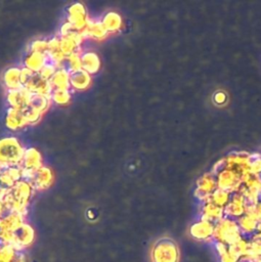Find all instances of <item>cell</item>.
I'll use <instances>...</instances> for the list:
<instances>
[{
    "mask_svg": "<svg viewBox=\"0 0 261 262\" xmlns=\"http://www.w3.org/2000/svg\"><path fill=\"white\" fill-rule=\"evenodd\" d=\"M34 191L33 186L28 180L20 179L1 200L9 212L21 213L29 204Z\"/></svg>",
    "mask_w": 261,
    "mask_h": 262,
    "instance_id": "obj_1",
    "label": "cell"
},
{
    "mask_svg": "<svg viewBox=\"0 0 261 262\" xmlns=\"http://www.w3.org/2000/svg\"><path fill=\"white\" fill-rule=\"evenodd\" d=\"M24 152L25 147L15 136L0 138V166L3 169L19 166Z\"/></svg>",
    "mask_w": 261,
    "mask_h": 262,
    "instance_id": "obj_2",
    "label": "cell"
},
{
    "mask_svg": "<svg viewBox=\"0 0 261 262\" xmlns=\"http://www.w3.org/2000/svg\"><path fill=\"white\" fill-rule=\"evenodd\" d=\"M243 237L244 236L241 233L237 222L234 219L224 216L221 220L214 224V242H221L227 246H230Z\"/></svg>",
    "mask_w": 261,
    "mask_h": 262,
    "instance_id": "obj_3",
    "label": "cell"
},
{
    "mask_svg": "<svg viewBox=\"0 0 261 262\" xmlns=\"http://www.w3.org/2000/svg\"><path fill=\"white\" fill-rule=\"evenodd\" d=\"M179 248L172 238L163 237L154 245L151 250L153 262H179Z\"/></svg>",
    "mask_w": 261,
    "mask_h": 262,
    "instance_id": "obj_4",
    "label": "cell"
},
{
    "mask_svg": "<svg viewBox=\"0 0 261 262\" xmlns=\"http://www.w3.org/2000/svg\"><path fill=\"white\" fill-rule=\"evenodd\" d=\"M43 164L42 154L36 147H27L25 148L24 157L19 165L23 172V179H28L34 172L40 169Z\"/></svg>",
    "mask_w": 261,
    "mask_h": 262,
    "instance_id": "obj_5",
    "label": "cell"
},
{
    "mask_svg": "<svg viewBox=\"0 0 261 262\" xmlns=\"http://www.w3.org/2000/svg\"><path fill=\"white\" fill-rule=\"evenodd\" d=\"M89 17L87 14L86 7L81 2H75L71 4L68 8V19L67 21L71 24L72 28L80 33H83L86 29Z\"/></svg>",
    "mask_w": 261,
    "mask_h": 262,
    "instance_id": "obj_6",
    "label": "cell"
},
{
    "mask_svg": "<svg viewBox=\"0 0 261 262\" xmlns=\"http://www.w3.org/2000/svg\"><path fill=\"white\" fill-rule=\"evenodd\" d=\"M34 190L43 191L51 187L54 182V173L52 169L46 165L42 166L36 172H34L28 179Z\"/></svg>",
    "mask_w": 261,
    "mask_h": 262,
    "instance_id": "obj_7",
    "label": "cell"
},
{
    "mask_svg": "<svg viewBox=\"0 0 261 262\" xmlns=\"http://www.w3.org/2000/svg\"><path fill=\"white\" fill-rule=\"evenodd\" d=\"M217 189L216 176L210 173H205L197 181V187L194 190V196L203 202L207 203L210 199V195Z\"/></svg>",
    "mask_w": 261,
    "mask_h": 262,
    "instance_id": "obj_8",
    "label": "cell"
},
{
    "mask_svg": "<svg viewBox=\"0 0 261 262\" xmlns=\"http://www.w3.org/2000/svg\"><path fill=\"white\" fill-rule=\"evenodd\" d=\"M217 188L228 191L229 193L236 192L242 185L241 176L232 170L223 169L216 175Z\"/></svg>",
    "mask_w": 261,
    "mask_h": 262,
    "instance_id": "obj_9",
    "label": "cell"
},
{
    "mask_svg": "<svg viewBox=\"0 0 261 262\" xmlns=\"http://www.w3.org/2000/svg\"><path fill=\"white\" fill-rule=\"evenodd\" d=\"M189 235L198 241V242H205V243H212L213 234H214V224L205 220L199 219L194 223H192L189 227Z\"/></svg>",
    "mask_w": 261,
    "mask_h": 262,
    "instance_id": "obj_10",
    "label": "cell"
},
{
    "mask_svg": "<svg viewBox=\"0 0 261 262\" xmlns=\"http://www.w3.org/2000/svg\"><path fill=\"white\" fill-rule=\"evenodd\" d=\"M224 216L231 219H238L246 213V199L240 192H233L230 195L228 204L223 208Z\"/></svg>",
    "mask_w": 261,
    "mask_h": 262,
    "instance_id": "obj_11",
    "label": "cell"
},
{
    "mask_svg": "<svg viewBox=\"0 0 261 262\" xmlns=\"http://www.w3.org/2000/svg\"><path fill=\"white\" fill-rule=\"evenodd\" d=\"M32 93L25 87L17 90L6 91V100L9 107L25 111L30 104Z\"/></svg>",
    "mask_w": 261,
    "mask_h": 262,
    "instance_id": "obj_12",
    "label": "cell"
},
{
    "mask_svg": "<svg viewBox=\"0 0 261 262\" xmlns=\"http://www.w3.org/2000/svg\"><path fill=\"white\" fill-rule=\"evenodd\" d=\"M5 126L11 131H17L24 129L30 125L25 112L16 108L9 107L5 115Z\"/></svg>",
    "mask_w": 261,
    "mask_h": 262,
    "instance_id": "obj_13",
    "label": "cell"
},
{
    "mask_svg": "<svg viewBox=\"0 0 261 262\" xmlns=\"http://www.w3.org/2000/svg\"><path fill=\"white\" fill-rule=\"evenodd\" d=\"M24 87L32 94H41L45 96H50L53 91L49 81L41 78L38 73H35L33 77L24 85Z\"/></svg>",
    "mask_w": 261,
    "mask_h": 262,
    "instance_id": "obj_14",
    "label": "cell"
},
{
    "mask_svg": "<svg viewBox=\"0 0 261 262\" xmlns=\"http://www.w3.org/2000/svg\"><path fill=\"white\" fill-rule=\"evenodd\" d=\"M21 68L19 67H9L2 74V84L6 91L17 90L23 88L20 81Z\"/></svg>",
    "mask_w": 261,
    "mask_h": 262,
    "instance_id": "obj_15",
    "label": "cell"
},
{
    "mask_svg": "<svg viewBox=\"0 0 261 262\" xmlns=\"http://www.w3.org/2000/svg\"><path fill=\"white\" fill-rule=\"evenodd\" d=\"M70 85L73 90H87L92 85V76L84 70L70 73Z\"/></svg>",
    "mask_w": 261,
    "mask_h": 262,
    "instance_id": "obj_16",
    "label": "cell"
},
{
    "mask_svg": "<svg viewBox=\"0 0 261 262\" xmlns=\"http://www.w3.org/2000/svg\"><path fill=\"white\" fill-rule=\"evenodd\" d=\"M223 217H224L223 208H221L211 202L203 203L202 209H201V215H200L201 220H205V221L215 224L219 220H221Z\"/></svg>",
    "mask_w": 261,
    "mask_h": 262,
    "instance_id": "obj_17",
    "label": "cell"
},
{
    "mask_svg": "<svg viewBox=\"0 0 261 262\" xmlns=\"http://www.w3.org/2000/svg\"><path fill=\"white\" fill-rule=\"evenodd\" d=\"M47 56L50 62L54 63L58 68L63 67V62L66 60V56L61 52L60 49V38L59 36H55L48 40V52Z\"/></svg>",
    "mask_w": 261,
    "mask_h": 262,
    "instance_id": "obj_18",
    "label": "cell"
},
{
    "mask_svg": "<svg viewBox=\"0 0 261 262\" xmlns=\"http://www.w3.org/2000/svg\"><path fill=\"white\" fill-rule=\"evenodd\" d=\"M82 70L89 73L91 76L96 74L101 68V61L98 54L92 50L81 52Z\"/></svg>",
    "mask_w": 261,
    "mask_h": 262,
    "instance_id": "obj_19",
    "label": "cell"
},
{
    "mask_svg": "<svg viewBox=\"0 0 261 262\" xmlns=\"http://www.w3.org/2000/svg\"><path fill=\"white\" fill-rule=\"evenodd\" d=\"M85 38H90L95 41H102L110 35L103 27L101 20H89L86 29L82 33Z\"/></svg>",
    "mask_w": 261,
    "mask_h": 262,
    "instance_id": "obj_20",
    "label": "cell"
},
{
    "mask_svg": "<svg viewBox=\"0 0 261 262\" xmlns=\"http://www.w3.org/2000/svg\"><path fill=\"white\" fill-rule=\"evenodd\" d=\"M100 20L108 34L118 33L123 28V18L121 14L115 10L107 11Z\"/></svg>",
    "mask_w": 261,
    "mask_h": 262,
    "instance_id": "obj_21",
    "label": "cell"
},
{
    "mask_svg": "<svg viewBox=\"0 0 261 262\" xmlns=\"http://www.w3.org/2000/svg\"><path fill=\"white\" fill-rule=\"evenodd\" d=\"M47 62H49L47 54L30 52L24 60V67L34 73H39Z\"/></svg>",
    "mask_w": 261,
    "mask_h": 262,
    "instance_id": "obj_22",
    "label": "cell"
},
{
    "mask_svg": "<svg viewBox=\"0 0 261 262\" xmlns=\"http://www.w3.org/2000/svg\"><path fill=\"white\" fill-rule=\"evenodd\" d=\"M53 90H71L70 73L64 68H58L49 81Z\"/></svg>",
    "mask_w": 261,
    "mask_h": 262,
    "instance_id": "obj_23",
    "label": "cell"
},
{
    "mask_svg": "<svg viewBox=\"0 0 261 262\" xmlns=\"http://www.w3.org/2000/svg\"><path fill=\"white\" fill-rule=\"evenodd\" d=\"M257 220H258V218L248 215V214H245L242 217H240L238 219H236L238 228L244 237L249 238L251 235H253L256 232Z\"/></svg>",
    "mask_w": 261,
    "mask_h": 262,
    "instance_id": "obj_24",
    "label": "cell"
},
{
    "mask_svg": "<svg viewBox=\"0 0 261 262\" xmlns=\"http://www.w3.org/2000/svg\"><path fill=\"white\" fill-rule=\"evenodd\" d=\"M51 103L52 101L50 96H45L41 94H32L30 104L28 107H32L44 115L50 107Z\"/></svg>",
    "mask_w": 261,
    "mask_h": 262,
    "instance_id": "obj_25",
    "label": "cell"
},
{
    "mask_svg": "<svg viewBox=\"0 0 261 262\" xmlns=\"http://www.w3.org/2000/svg\"><path fill=\"white\" fill-rule=\"evenodd\" d=\"M10 233L17 243H29L33 237V229L27 224H20Z\"/></svg>",
    "mask_w": 261,
    "mask_h": 262,
    "instance_id": "obj_26",
    "label": "cell"
},
{
    "mask_svg": "<svg viewBox=\"0 0 261 262\" xmlns=\"http://www.w3.org/2000/svg\"><path fill=\"white\" fill-rule=\"evenodd\" d=\"M230 195L231 193H229L228 191L226 190H223V189H220V188H217L211 195H210V199L208 202H211L221 208H224L229 200H230Z\"/></svg>",
    "mask_w": 261,
    "mask_h": 262,
    "instance_id": "obj_27",
    "label": "cell"
},
{
    "mask_svg": "<svg viewBox=\"0 0 261 262\" xmlns=\"http://www.w3.org/2000/svg\"><path fill=\"white\" fill-rule=\"evenodd\" d=\"M50 98L51 101L57 105H68L71 101L72 94L70 90H53Z\"/></svg>",
    "mask_w": 261,
    "mask_h": 262,
    "instance_id": "obj_28",
    "label": "cell"
},
{
    "mask_svg": "<svg viewBox=\"0 0 261 262\" xmlns=\"http://www.w3.org/2000/svg\"><path fill=\"white\" fill-rule=\"evenodd\" d=\"M64 62L67 63L66 69L69 73H74L82 70V61H81V51H77L67 56Z\"/></svg>",
    "mask_w": 261,
    "mask_h": 262,
    "instance_id": "obj_29",
    "label": "cell"
},
{
    "mask_svg": "<svg viewBox=\"0 0 261 262\" xmlns=\"http://www.w3.org/2000/svg\"><path fill=\"white\" fill-rule=\"evenodd\" d=\"M30 52H39L47 54L48 52V40L37 39L30 44Z\"/></svg>",
    "mask_w": 261,
    "mask_h": 262,
    "instance_id": "obj_30",
    "label": "cell"
},
{
    "mask_svg": "<svg viewBox=\"0 0 261 262\" xmlns=\"http://www.w3.org/2000/svg\"><path fill=\"white\" fill-rule=\"evenodd\" d=\"M58 69V67L57 66H55L54 63H52V62H47L44 67H43V69L38 73L40 76H41V78H43L44 80H46V81H50V79L53 77V75L55 74V72H56V70Z\"/></svg>",
    "mask_w": 261,
    "mask_h": 262,
    "instance_id": "obj_31",
    "label": "cell"
},
{
    "mask_svg": "<svg viewBox=\"0 0 261 262\" xmlns=\"http://www.w3.org/2000/svg\"><path fill=\"white\" fill-rule=\"evenodd\" d=\"M213 246H214L215 251H216V253H217V255L219 257H222V256H224L225 254L228 253V246L226 244H224V243L214 242Z\"/></svg>",
    "mask_w": 261,
    "mask_h": 262,
    "instance_id": "obj_32",
    "label": "cell"
},
{
    "mask_svg": "<svg viewBox=\"0 0 261 262\" xmlns=\"http://www.w3.org/2000/svg\"><path fill=\"white\" fill-rule=\"evenodd\" d=\"M34 74H35L34 72L28 70L27 68H25V67L21 68V72H20V81H21L23 87H24V85L33 77Z\"/></svg>",
    "mask_w": 261,
    "mask_h": 262,
    "instance_id": "obj_33",
    "label": "cell"
},
{
    "mask_svg": "<svg viewBox=\"0 0 261 262\" xmlns=\"http://www.w3.org/2000/svg\"><path fill=\"white\" fill-rule=\"evenodd\" d=\"M214 100L217 104H222L226 101V95L224 92L222 91H218L215 95H214Z\"/></svg>",
    "mask_w": 261,
    "mask_h": 262,
    "instance_id": "obj_34",
    "label": "cell"
},
{
    "mask_svg": "<svg viewBox=\"0 0 261 262\" xmlns=\"http://www.w3.org/2000/svg\"><path fill=\"white\" fill-rule=\"evenodd\" d=\"M219 258H220V262H240L238 259H236L235 257H233L229 253H227L224 256L219 257Z\"/></svg>",
    "mask_w": 261,
    "mask_h": 262,
    "instance_id": "obj_35",
    "label": "cell"
},
{
    "mask_svg": "<svg viewBox=\"0 0 261 262\" xmlns=\"http://www.w3.org/2000/svg\"><path fill=\"white\" fill-rule=\"evenodd\" d=\"M7 238L5 235L3 234H0V253L3 252L5 249H6V246H7Z\"/></svg>",
    "mask_w": 261,
    "mask_h": 262,
    "instance_id": "obj_36",
    "label": "cell"
},
{
    "mask_svg": "<svg viewBox=\"0 0 261 262\" xmlns=\"http://www.w3.org/2000/svg\"><path fill=\"white\" fill-rule=\"evenodd\" d=\"M257 212H258L259 217H261V195H260L259 201H258V203H257Z\"/></svg>",
    "mask_w": 261,
    "mask_h": 262,
    "instance_id": "obj_37",
    "label": "cell"
},
{
    "mask_svg": "<svg viewBox=\"0 0 261 262\" xmlns=\"http://www.w3.org/2000/svg\"><path fill=\"white\" fill-rule=\"evenodd\" d=\"M256 232H261V217H259V218H258V220H257Z\"/></svg>",
    "mask_w": 261,
    "mask_h": 262,
    "instance_id": "obj_38",
    "label": "cell"
},
{
    "mask_svg": "<svg viewBox=\"0 0 261 262\" xmlns=\"http://www.w3.org/2000/svg\"><path fill=\"white\" fill-rule=\"evenodd\" d=\"M250 262H261V257L255 258V259H253V260H252V261H250Z\"/></svg>",
    "mask_w": 261,
    "mask_h": 262,
    "instance_id": "obj_39",
    "label": "cell"
},
{
    "mask_svg": "<svg viewBox=\"0 0 261 262\" xmlns=\"http://www.w3.org/2000/svg\"><path fill=\"white\" fill-rule=\"evenodd\" d=\"M2 171H3V168H2V167H1V166H0V174H1V173H2Z\"/></svg>",
    "mask_w": 261,
    "mask_h": 262,
    "instance_id": "obj_40",
    "label": "cell"
},
{
    "mask_svg": "<svg viewBox=\"0 0 261 262\" xmlns=\"http://www.w3.org/2000/svg\"><path fill=\"white\" fill-rule=\"evenodd\" d=\"M240 262H246V261H243V260H241V261H240Z\"/></svg>",
    "mask_w": 261,
    "mask_h": 262,
    "instance_id": "obj_41",
    "label": "cell"
},
{
    "mask_svg": "<svg viewBox=\"0 0 261 262\" xmlns=\"http://www.w3.org/2000/svg\"><path fill=\"white\" fill-rule=\"evenodd\" d=\"M0 200H1V198H0Z\"/></svg>",
    "mask_w": 261,
    "mask_h": 262,
    "instance_id": "obj_42",
    "label": "cell"
}]
</instances>
